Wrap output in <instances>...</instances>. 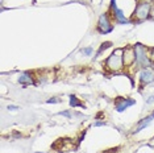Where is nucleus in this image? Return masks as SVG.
Returning a JSON list of instances; mask_svg holds the SVG:
<instances>
[{"label": "nucleus", "mask_w": 154, "mask_h": 153, "mask_svg": "<svg viewBox=\"0 0 154 153\" xmlns=\"http://www.w3.org/2000/svg\"><path fill=\"white\" fill-rule=\"evenodd\" d=\"M136 62V53H134V46L133 48H125L124 49V65L131 66Z\"/></svg>", "instance_id": "7"}, {"label": "nucleus", "mask_w": 154, "mask_h": 153, "mask_svg": "<svg viewBox=\"0 0 154 153\" xmlns=\"http://www.w3.org/2000/svg\"><path fill=\"white\" fill-rule=\"evenodd\" d=\"M152 13H153V15H154V11H153V12H152Z\"/></svg>", "instance_id": "19"}, {"label": "nucleus", "mask_w": 154, "mask_h": 153, "mask_svg": "<svg viewBox=\"0 0 154 153\" xmlns=\"http://www.w3.org/2000/svg\"><path fill=\"white\" fill-rule=\"evenodd\" d=\"M70 106H71V107H82L83 103H80L76 96L71 95V96H70Z\"/></svg>", "instance_id": "11"}, {"label": "nucleus", "mask_w": 154, "mask_h": 153, "mask_svg": "<svg viewBox=\"0 0 154 153\" xmlns=\"http://www.w3.org/2000/svg\"><path fill=\"white\" fill-rule=\"evenodd\" d=\"M153 117H154V112L152 115H149V116H146V117H143V119L140 121V123L137 124V127H136V130H134V133L136 132H140L141 130H143L145 127H148L150 123H152V120H153Z\"/></svg>", "instance_id": "9"}, {"label": "nucleus", "mask_w": 154, "mask_h": 153, "mask_svg": "<svg viewBox=\"0 0 154 153\" xmlns=\"http://www.w3.org/2000/svg\"><path fill=\"white\" fill-rule=\"evenodd\" d=\"M95 126L97 127V126H106V123L104 121H97V123H95Z\"/></svg>", "instance_id": "17"}, {"label": "nucleus", "mask_w": 154, "mask_h": 153, "mask_svg": "<svg viewBox=\"0 0 154 153\" xmlns=\"http://www.w3.org/2000/svg\"><path fill=\"white\" fill-rule=\"evenodd\" d=\"M19 82L21 83V85H32L33 78L29 73H23V74L19 76Z\"/></svg>", "instance_id": "10"}, {"label": "nucleus", "mask_w": 154, "mask_h": 153, "mask_svg": "<svg viewBox=\"0 0 154 153\" xmlns=\"http://www.w3.org/2000/svg\"><path fill=\"white\" fill-rule=\"evenodd\" d=\"M8 110H11V111H16V110H17V107H16V106H8Z\"/></svg>", "instance_id": "15"}, {"label": "nucleus", "mask_w": 154, "mask_h": 153, "mask_svg": "<svg viewBox=\"0 0 154 153\" xmlns=\"http://www.w3.org/2000/svg\"><path fill=\"white\" fill-rule=\"evenodd\" d=\"M134 53H136V64L141 67H149L152 64V60L146 53V48L142 44L134 45Z\"/></svg>", "instance_id": "2"}, {"label": "nucleus", "mask_w": 154, "mask_h": 153, "mask_svg": "<svg viewBox=\"0 0 154 153\" xmlns=\"http://www.w3.org/2000/svg\"><path fill=\"white\" fill-rule=\"evenodd\" d=\"M111 11H112V15H113L115 20H116L119 24H127V23H129V20L125 17V15L122 13L121 9L117 8L116 0H111Z\"/></svg>", "instance_id": "5"}, {"label": "nucleus", "mask_w": 154, "mask_h": 153, "mask_svg": "<svg viewBox=\"0 0 154 153\" xmlns=\"http://www.w3.org/2000/svg\"><path fill=\"white\" fill-rule=\"evenodd\" d=\"M112 24L109 21V16H108V13H103V15H100L99 17V21H97V30L101 33V34H107L112 32Z\"/></svg>", "instance_id": "4"}, {"label": "nucleus", "mask_w": 154, "mask_h": 153, "mask_svg": "<svg viewBox=\"0 0 154 153\" xmlns=\"http://www.w3.org/2000/svg\"><path fill=\"white\" fill-rule=\"evenodd\" d=\"M136 103L134 99H129V98H119L116 102V110L119 112H122L125 108H128L129 106H133Z\"/></svg>", "instance_id": "8"}, {"label": "nucleus", "mask_w": 154, "mask_h": 153, "mask_svg": "<svg viewBox=\"0 0 154 153\" xmlns=\"http://www.w3.org/2000/svg\"><path fill=\"white\" fill-rule=\"evenodd\" d=\"M61 115H63V116H67V117H70V112H69V111H65V112H61Z\"/></svg>", "instance_id": "16"}, {"label": "nucleus", "mask_w": 154, "mask_h": 153, "mask_svg": "<svg viewBox=\"0 0 154 153\" xmlns=\"http://www.w3.org/2000/svg\"><path fill=\"white\" fill-rule=\"evenodd\" d=\"M82 53L85 55H91V53H92V48H85V49H82Z\"/></svg>", "instance_id": "13"}, {"label": "nucleus", "mask_w": 154, "mask_h": 153, "mask_svg": "<svg viewBox=\"0 0 154 153\" xmlns=\"http://www.w3.org/2000/svg\"><path fill=\"white\" fill-rule=\"evenodd\" d=\"M154 81V70L150 67H143L140 73V82L141 85H148V83Z\"/></svg>", "instance_id": "6"}, {"label": "nucleus", "mask_w": 154, "mask_h": 153, "mask_svg": "<svg viewBox=\"0 0 154 153\" xmlns=\"http://www.w3.org/2000/svg\"><path fill=\"white\" fill-rule=\"evenodd\" d=\"M59 102V99H49L48 100V103H58Z\"/></svg>", "instance_id": "14"}, {"label": "nucleus", "mask_w": 154, "mask_h": 153, "mask_svg": "<svg viewBox=\"0 0 154 153\" xmlns=\"http://www.w3.org/2000/svg\"><path fill=\"white\" fill-rule=\"evenodd\" d=\"M106 67L109 71L117 73L124 67V49H116L106 61Z\"/></svg>", "instance_id": "1"}, {"label": "nucleus", "mask_w": 154, "mask_h": 153, "mask_svg": "<svg viewBox=\"0 0 154 153\" xmlns=\"http://www.w3.org/2000/svg\"><path fill=\"white\" fill-rule=\"evenodd\" d=\"M111 42H104V44H101V46H100V49L99 50H97V55H100V53H101V52H103V50H106V49H108V48H109L111 46ZM97 55H96V57H97Z\"/></svg>", "instance_id": "12"}, {"label": "nucleus", "mask_w": 154, "mask_h": 153, "mask_svg": "<svg viewBox=\"0 0 154 153\" xmlns=\"http://www.w3.org/2000/svg\"><path fill=\"white\" fill-rule=\"evenodd\" d=\"M150 13H152V4L148 2H141L138 3L134 11V17L138 21H143V20L149 19Z\"/></svg>", "instance_id": "3"}, {"label": "nucleus", "mask_w": 154, "mask_h": 153, "mask_svg": "<svg viewBox=\"0 0 154 153\" xmlns=\"http://www.w3.org/2000/svg\"><path fill=\"white\" fill-rule=\"evenodd\" d=\"M150 60L154 61V49H152V53H150Z\"/></svg>", "instance_id": "18"}]
</instances>
